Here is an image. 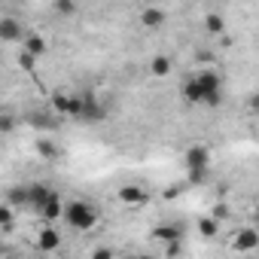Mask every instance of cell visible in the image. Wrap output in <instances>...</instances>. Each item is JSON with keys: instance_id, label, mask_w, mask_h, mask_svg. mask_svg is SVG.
I'll return each mask as SVG.
<instances>
[{"instance_id": "obj_1", "label": "cell", "mask_w": 259, "mask_h": 259, "mask_svg": "<svg viewBox=\"0 0 259 259\" xmlns=\"http://www.w3.org/2000/svg\"><path fill=\"white\" fill-rule=\"evenodd\" d=\"M61 220L64 226H70L73 232H89L98 226V207L85 198H73L61 207Z\"/></svg>"}, {"instance_id": "obj_2", "label": "cell", "mask_w": 259, "mask_h": 259, "mask_svg": "<svg viewBox=\"0 0 259 259\" xmlns=\"http://www.w3.org/2000/svg\"><path fill=\"white\" fill-rule=\"evenodd\" d=\"M195 82H198V89H201V104H207V107H220L223 104V79H220V73L217 70H198L195 73Z\"/></svg>"}, {"instance_id": "obj_3", "label": "cell", "mask_w": 259, "mask_h": 259, "mask_svg": "<svg viewBox=\"0 0 259 259\" xmlns=\"http://www.w3.org/2000/svg\"><path fill=\"white\" fill-rule=\"evenodd\" d=\"M183 165H186V174L210 171V150L204 144H189L186 153H183Z\"/></svg>"}, {"instance_id": "obj_4", "label": "cell", "mask_w": 259, "mask_h": 259, "mask_svg": "<svg viewBox=\"0 0 259 259\" xmlns=\"http://www.w3.org/2000/svg\"><path fill=\"white\" fill-rule=\"evenodd\" d=\"M52 107L58 116H73L79 119V110H82V95H70V92H55L52 95Z\"/></svg>"}, {"instance_id": "obj_5", "label": "cell", "mask_w": 259, "mask_h": 259, "mask_svg": "<svg viewBox=\"0 0 259 259\" xmlns=\"http://www.w3.org/2000/svg\"><path fill=\"white\" fill-rule=\"evenodd\" d=\"M116 198H119L125 207H141V204L150 201V192H147V186H141V183H125V186H119Z\"/></svg>"}, {"instance_id": "obj_6", "label": "cell", "mask_w": 259, "mask_h": 259, "mask_svg": "<svg viewBox=\"0 0 259 259\" xmlns=\"http://www.w3.org/2000/svg\"><path fill=\"white\" fill-rule=\"evenodd\" d=\"M79 119H82V122H92V125H95V122H104V119H107V107L101 104V98H95L92 92H85V95H82Z\"/></svg>"}, {"instance_id": "obj_7", "label": "cell", "mask_w": 259, "mask_h": 259, "mask_svg": "<svg viewBox=\"0 0 259 259\" xmlns=\"http://www.w3.org/2000/svg\"><path fill=\"white\" fill-rule=\"evenodd\" d=\"M183 235H186V229H183L180 223H162V226L153 229L150 238H153L156 244H165V247H168V244H183Z\"/></svg>"}, {"instance_id": "obj_8", "label": "cell", "mask_w": 259, "mask_h": 259, "mask_svg": "<svg viewBox=\"0 0 259 259\" xmlns=\"http://www.w3.org/2000/svg\"><path fill=\"white\" fill-rule=\"evenodd\" d=\"M256 247H259V235H256V229L244 226V229H238V232L232 235V250H235V253H253Z\"/></svg>"}, {"instance_id": "obj_9", "label": "cell", "mask_w": 259, "mask_h": 259, "mask_svg": "<svg viewBox=\"0 0 259 259\" xmlns=\"http://www.w3.org/2000/svg\"><path fill=\"white\" fill-rule=\"evenodd\" d=\"M25 37L28 34L19 19H0V43H22Z\"/></svg>"}, {"instance_id": "obj_10", "label": "cell", "mask_w": 259, "mask_h": 259, "mask_svg": "<svg viewBox=\"0 0 259 259\" xmlns=\"http://www.w3.org/2000/svg\"><path fill=\"white\" fill-rule=\"evenodd\" d=\"M58 189H52L49 183H34V186H28V207H34L37 213H40V207L55 195Z\"/></svg>"}, {"instance_id": "obj_11", "label": "cell", "mask_w": 259, "mask_h": 259, "mask_svg": "<svg viewBox=\"0 0 259 259\" xmlns=\"http://www.w3.org/2000/svg\"><path fill=\"white\" fill-rule=\"evenodd\" d=\"M58 247H61V235H58V229L43 226L40 235H37V250H40V253H55Z\"/></svg>"}, {"instance_id": "obj_12", "label": "cell", "mask_w": 259, "mask_h": 259, "mask_svg": "<svg viewBox=\"0 0 259 259\" xmlns=\"http://www.w3.org/2000/svg\"><path fill=\"white\" fill-rule=\"evenodd\" d=\"M61 207H64V204H61V192H55V195L40 207V213H37V217H40L46 226H52L55 220H61Z\"/></svg>"}, {"instance_id": "obj_13", "label": "cell", "mask_w": 259, "mask_h": 259, "mask_svg": "<svg viewBox=\"0 0 259 259\" xmlns=\"http://www.w3.org/2000/svg\"><path fill=\"white\" fill-rule=\"evenodd\" d=\"M165 19H168V16H165V10H159V7H144V10H141V25L150 28V31L162 28Z\"/></svg>"}, {"instance_id": "obj_14", "label": "cell", "mask_w": 259, "mask_h": 259, "mask_svg": "<svg viewBox=\"0 0 259 259\" xmlns=\"http://www.w3.org/2000/svg\"><path fill=\"white\" fill-rule=\"evenodd\" d=\"M34 150H37V156H40L43 162H58V159H61V150H58V144H55V141H49V138H37Z\"/></svg>"}, {"instance_id": "obj_15", "label": "cell", "mask_w": 259, "mask_h": 259, "mask_svg": "<svg viewBox=\"0 0 259 259\" xmlns=\"http://www.w3.org/2000/svg\"><path fill=\"white\" fill-rule=\"evenodd\" d=\"M22 52L31 55V58H40V55L46 52V40H43L40 34H28V37L22 40Z\"/></svg>"}, {"instance_id": "obj_16", "label": "cell", "mask_w": 259, "mask_h": 259, "mask_svg": "<svg viewBox=\"0 0 259 259\" xmlns=\"http://www.w3.org/2000/svg\"><path fill=\"white\" fill-rule=\"evenodd\" d=\"M4 204H10L13 210L16 207H28V186H10L7 192H4Z\"/></svg>"}, {"instance_id": "obj_17", "label": "cell", "mask_w": 259, "mask_h": 259, "mask_svg": "<svg viewBox=\"0 0 259 259\" xmlns=\"http://www.w3.org/2000/svg\"><path fill=\"white\" fill-rule=\"evenodd\" d=\"M171 70H174V64H171V58H168V55H156V58L150 61V73H153L156 79L171 76Z\"/></svg>"}, {"instance_id": "obj_18", "label": "cell", "mask_w": 259, "mask_h": 259, "mask_svg": "<svg viewBox=\"0 0 259 259\" xmlns=\"http://www.w3.org/2000/svg\"><path fill=\"white\" fill-rule=\"evenodd\" d=\"M180 95H183V101H186V104H201V89H198L195 76H186V79H183Z\"/></svg>"}, {"instance_id": "obj_19", "label": "cell", "mask_w": 259, "mask_h": 259, "mask_svg": "<svg viewBox=\"0 0 259 259\" xmlns=\"http://www.w3.org/2000/svg\"><path fill=\"white\" fill-rule=\"evenodd\" d=\"M198 235H201L204 241H213V238L220 235V223L210 220V217H201V220H198Z\"/></svg>"}, {"instance_id": "obj_20", "label": "cell", "mask_w": 259, "mask_h": 259, "mask_svg": "<svg viewBox=\"0 0 259 259\" xmlns=\"http://www.w3.org/2000/svg\"><path fill=\"white\" fill-rule=\"evenodd\" d=\"M204 31H207V34H223V31H226V19H223L220 13H207V16H204Z\"/></svg>"}, {"instance_id": "obj_21", "label": "cell", "mask_w": 259, "mask_h": 259, "mask_svg": "<svg viewBox=\"0 0 259 259\" xmlns=\"http://www.w3.org/2000/svg\"><path fill=\"white\" fill-rule=\"evenodd\" d=\"M28 125H34V128H58V119L49 116V113H31Z\"/></svg>"}, {"instance_id": "obj_22", "label": "cell", "mask_w": 259, "mask_h": 259, "mask_svg": "<svg viewBox=\"0 0 259 259\" xmlns=\"http://www.w3.org/2000/svg\"><path fill=\"white\" fill-rule=\"evenodd\" d=\"M19 128V119L13 113H0V135H13Z\"/></svg>"}, {"instance_id": "obj_23", "label": "cell", "mask_w": 259, "mask_h": 259, "mask_svg": "<svg viewBox=\"0 0 259 259\" xmlns=\"http://www.w3.org/2000/svg\"><path fill=\"white\" fill-rule=\"evenodd\" d=\"M16 223V210L10 204H0V229H13Z\"/></svg>"}, {"instance_id": "obj_24", "label": "cell", "mask_w": 259, "mask_h": 259, "mask_svg": "<svg viewBox=\"0 0 259 259\" xmlns=\"http://www.w3.org/2000/svg\"><path fill=\"white\" fill-rule=\"evenodd\" d=\"M52 10H55L58 16H73V13H76V4H73V0H55Z\"/></svg>"}, {"instance_id": "obj_25", "label": "cell", "mask_w": 259, "mask_h": 259, "mask_svg": "<svg viewBox=\"0 0 259 259\" xmlns=\"http://www.w3.org/2000/svg\"><path fill=\"white\" fill-rule=\"evenodd\" d=\"M89 259H116V250L113 247H107V244H101V247H95L92 250V256Z\"/></svg>"}, {"instance_id": "obj_26", "label": "cell", "mask_w": 259, "mask_h": 259, "mask_svg": "<svg viewBox=\"0 0 259 259\" xmlns=\"http://www.w3.org/2000/svg\"><path fill=\"white\" fill-rule=\"evenodd\" d=\"M183 189H186V183H174V186L162 189V198H165V201H174V198H177V195H180Z\"/></svg>"}, {"instance_id": "obj_27", "label": "cell", "mask_w": 259, "mask_h": 259, "mask_svg": "<svg viewBox=\"0 0 259 259\" xmlns=\"http://www.w3.org/2000/svg\"><path fill=\"white\" fill-rule=\"evenodd\" d=\"M19 64H22V67H25V70L31 73V70L37 67V58H31V55H25V52H19Z\"/></svg>"}, {"instance_id": "obj_28", "label": "cell", "mask_w": 259, "mask_h": 259, "mask_svg": "<svg viewBox=\"0 0 259 259\" xmlns=\"http://www.w3.org/2000/svg\"><path fill=\"white\" fill-rule=\"evenodd\" d=\"M226 217H229V207H226V204H217V207L210 210V220H217V223H223Z\"/></svg>"}, {"instance_id": "obj_29", "label": "cell", "mask_w": 259, "mask_h": 259, "mask_svg": "<svg viewBox=\"0 0 259 259\" xmlns=\"http://www.w3.org/2000/svg\"><path fill=\"white\" fill-rule=\"evenodd\" d=\"M180 253H183V244H168V253H165V256H168V259H177Z\"/></svg>"}, {"instance_id": "obj_30", "label": "cell", "mask_w": 259, "mask_h": 259, "mask_svg": "<svg viewBox=\"0 0 259 259\" xmlns=\"http://www.w3.org/2000/svg\"><path fill=\"white\" fill-rule=\"evenodd\" d=\"M132 259H156V256H153V253H135Z\"/></svg>"}, {"instance_id": "obj_31", "label": "cell", "mask_w": 259, "mask_h": 259, "mask_svg": "<svg viewBox=\"0 0 259 259\" xmlns=\"http://www.w3.org/2000/svg\"><path fill=\"white\" fill-rule=\"evenodd\" d=\"M250 259H253V256H250Z\"/></svg>"}]
</instances>
